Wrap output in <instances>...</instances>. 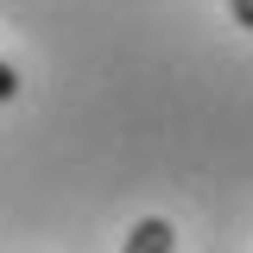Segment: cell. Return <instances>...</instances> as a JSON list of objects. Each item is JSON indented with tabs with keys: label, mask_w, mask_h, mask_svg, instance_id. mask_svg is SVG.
Returning <instances> with one entry per match:
<instances>
[{
	"label": "cell",
	"mask_w": 253,
	"mask_h": 253,
	"mask_svg": "<svg viewBox=\"0 0 253 253\" xmlns=\"http://www.w3.org/2000/svg\"><path fill=\"white\" fill-rule=\"evenodd\" d=\"M171 247H177V228L165 215H146V221H133V234H126L121 253H171Z\"/></svg>",
	"instance_id": "obj_1"
},
{
	"label": "cell",
	"mask_w": 253,
	"mask_h": 253,
	"mask_svg": "<svg viewBox=\"0 0 253 253\" xmlns=\"http://www.w3.org/2000/svg\"><path fill=\"white\" fill-rule=\"evenodd\" d=\"M13 95H19V70L0 57V101H13Z\"/></svg>",
	"instance_id": "obj_2"
},
{
	"label": "cell",
	"mask_w": 253,
	"mask_h": 253,
	"mask_svg": "<svg viewBox=\"0 0 253 253\" xmlns=\"http://www.w3.org/2000/svg\"><path fill=\"white\" fill-rule=\"evenodd\" d=\"M228 13H234V26L253 32V0H228Z\"/></svg>",
	"instance_id": "obj_3"
}]
</instances>
